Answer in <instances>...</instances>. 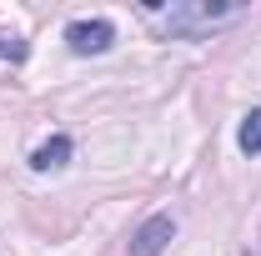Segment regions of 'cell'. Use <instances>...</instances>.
<instances>
[{
    "label": "cell",
    "instance_id": "obj_1",
    "mask_svg": "<svg viewBox=\"0 0 261 256\" xmlns=\"http://www.w3.org/2000/svg\"><path fill=\"white\" fill-rule=\"evenodd\" d=\"M241 15V5H206V0H196V5H171L166 10V25L176 35H201V31H216V25H226Z\"/></svg>",
    "mask_w": 261,
    "mask_h": 256
},
{
    "label": "cell",
    "instance_id": "obj_2",
    "mask_svg": "<svg viewBox=\"0 0 261 256\" xmlns=\"http://www.w3.org/2000/svg\"><path fill=\"white\" fill-rule=\"evenodd\" d=\"M65 40H70L75 56H100V50H111L116 25H111V20H70V25H65Z\"/></svg>",
    "mask_w": 261,
    "mask_h": 256
},
{
    "label": "cell",
    "instance_id": "obj_3",
    "mask_svg": "<svg viewBox=\"0 0 261 256\" xmlns=\"http://www.w3.org/2000/svg\"><path fill=\"white\" fill-rule=\"evenodd\" d=\"M176 241V216H151V221L136 226V236H130V256H161L166 246Z\"/></svg>",
    "mask_w": 261,
    "mask_h": 256
},
{
    "label": "cell",
    "instance_id": "obj_4",
    "mask_svg": "<svg viewBox=\"0 0 261 256\" xmlns=\"http://www.w3.org/2000/svg\"><path fill=\"white\" fill-rule=\"evenodd\" d=\"M65 161H70V136H50L45 146L31 151V171H61Z\"/></svg>",
    "mask_w": 261,
    "mask_h": 256
},
{
    "label": "cell",
    "instance_id": "obj_5",
    "mask_svg": "<svg viewBox=\"0 0 261 256\" xmlns=\"http://www.w3.org/2000/svg\"><path fill=\"white\" fill-rule=\"evenodd\" d=\"M236 146L246 151V156H261V106L241 121V131H236Z\"/></svg>",
    "mask_w": 261,
    "mask_h": 256
}]
</instances>
